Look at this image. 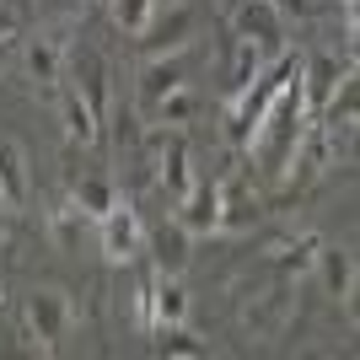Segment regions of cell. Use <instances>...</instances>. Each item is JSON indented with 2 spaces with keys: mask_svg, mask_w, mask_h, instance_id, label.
Wrapping results in <instances>:
<instances>
[{
  "mask_svg": "<svg viewBox=\"0 0 360 360\" xmlns=\"http://www.w3.org/2000/svg\"><path fill=\"white\" fill-rule=\"evenodd\" d=\"M345 75H349V65H339V54H307V60H301V97H307V113H323Z\"/></svg>",
  "mask_w": 360,
  "mask_h": 360,
  "instance_id": "8",
  "label": "cell"
},
{
  "mask_svg": "<svg viewBox=\"0 0 360 360\" xmlns=\"http://www.w3.org/2000/svg\"><path fill=\"white\" fill-rule=\"evenodd\" d=\"M0 194L11 199V205L27 199V156H22V146H11V140H0Z\"/></svg>",
  "mask_w": 360,
  "mask_h": 360,
  "instance_id": "16",
  "label": "cell"
},
{
  "mask_svg": "<svg viewBox=\"0 0 360 360\" xmlns=\"http://www.w3.org/2000/svg\"><path fill=\"white\" fill-rule=\"evenodd\" d=\"M27 75H32V81H38L44 91L60 81V49L49 44V38H38V44L27 49Z\"/></svg>",
  "mask_w": 360,
  "mask_h": 360,
  "instance_id": "20",
  "label": "cell"
},
{
  "mask_svg": "<svg viewBox=\"0 0 360 360\" xmlns=\"http://www.w3.org/2000/svg\"><path fill=\"white\" fill-rule=\"evenodd\" d=\"M75 312H70V296H65L60 285H38L27 296V333H32V349L38 355H54L60 349V339L70 333Z\"/></svg>",
  "mask_w": 360,
  "mask_h": 360,
  "instance_id": "3",
  "label": "cell"
},
{
  "mask_svg": "<svg viewBox=\"0 0 360 360\" xmlns=\"http://www.w3.org/2000/svg\"><path fill=\"white\" fill-rule=\"evenodd\" d=\"M231 32L242 44H253L258 54H285V11H280V0H242L231 11Z\"/></svg>",
  "mask_w": 360,
  "mask_h": 360,
  "instance_id": "4",
  "label": "cell"
},
{
  "mask_svg": "<svg viewBox=\"0 0 360 360\" xmlns=\"http://www.w3.org/2000/svg\"><path fill=\"white\" fill-rule=\"evenodd\" d=\"M6 215H11V199L0 194V237H6Z\"/></svg>",
  "mask_w": 360,
  "mask_h": 360,
  "instance_id": "25",
  "label": "cell"
},
{
  "mask_svg": "<svg viewBox=\"0 0 360 360\" xmlns=\"http://www.w3.org/2000/svg\"><path fill=\"white\" fill-rule=\"evenodd\" d=\"M172 221H178L188 237L221 231V188H215V183H188V194L178 199V215H172Z\"/></svg>",
  "mask_w": 360,
  "mask_h": 360,
  "instance_id": "7",
  "label": "cell"
},
{
  "mask_svg": "<svg viewBox=\"0 0 360 360\" xmlns=\"http://www.w3.org/2000/svg\"><path fill=\"white\" fill-rule=\"evenodd\" d=\"M97 231H103V258L113 269H124V264H135V258L146 253V231H140V215L129 210V205H113V210L97 221Z\"/></svg>",
  "mask_w": 360,
  "mask_h": 360,
  "instance_id": "6",
  "label": "cell"
},
{
  "mask_svg": "<svg viewBox=\"0 0 360 360\" xmlns=\"http://www.w3.org/2000/svg\"><path fill=\"white\" fill-rule=\"evenodd\" d=\"M150 333H156V355H172V360H199L205 355V345H199L183 323H162V328H150Z\"/></svg>",
  "mask_w": 360,
  "mask_h": 360,
  "instance_id": "17",
  "label": "cell"
},
{
  "mask_svg": "<svg viewBox=\"0 0 360 360\" xmlns=\"http://www.w3.org/2000/svg\"><path fill=\"white\" fill-rule=\"evenodd\" d=\"M156 6H167V0H156Z\"/></svg>",
  "mask_w": 360,
  "mask_h": 360,
  "instance_id": "28",
  "label": "cell"
},
{
  "mask_svg": "<svg viewBox=\"0 0 360 360\" xmlns=\"http://www.w3.org/2000/svg\"><path fill=\"white\" fill-rule=\"evenodd\" d=\"M194 38V6H183V0H167L156 11L146 16V27H140V54L146 60H162V54H183Z\"/></svg>",
  "mask_w": 360,
  "mask_h": 360,
  "instance_id": "2",
  "label": "cell"
},
{
  "mask_svg": "<svg viewBox=\"0 0 360 360\" xmlns=\"http://www.w3.org/2000/svg\"><path fill=\"white\" fill-rule=\"evenodd\" d=\"M317 274H323V285H328V296H339L349 307L355 301V253L349 248H323L317 242Z\"/></svg>",
  "mask_w": 360,
  "mask_h": 360,
  "instance_id": "10",
  "label": "cell"
},
{
  "mask_svg": "<svg viewBox=\"0 0 360 360\" xmlns=\"http://www.w3.org/2000/svg\"><path fill=\"white\" fill-rule=\"evenodd\" d=\"M81 226H86V215L75 210V205H60V210H54V242H60L65 253L81 248Z\"/></svg>",
  "mask_w": 360,
  "mask_h": 360,
  "instance_id": "21",
  "label": "cell"
},
{
  "mask_svg": "<svg viewBox=\"0 0 360 360\" xmlns=\"http://www.w3.org/2000/svg\"><path fill=\"white\" fill-rule=\"evenodd\" d=\"M188 231H183L178 221H162L156 231L146 237V253H150V264H156V274H167V280H178L183 269H188Z\"/></svg>",
  "mask_w": 360,
  "mask_h": 360,
  "instance_id": "9",
  "label": "cell"
},
{
  "mask_svg": "<svg viewBox=\"0 0 360 360\" xmlns=\"http://www.w3.org/2000/svg\"><path fill=\"white\" fill-rule=\"evenodd\" d=\"M0 301H6V285H0Z\"/></svg>",
  "mask_w": 360,
  "mask_h": 360,
  "instance_id": "27",
  "label": "cell"
},
{
  "mask_svg": "<svg viewBox=\"0 0 360 360\" xmlns=\"http://www.w3.org/2000/svg\"><path fill=\"white\" fill-rule=\"evenodd\" d=\"M183 317H188V290H183L178 280L156 274V280H150V328H162V323H183Z\"/></svg>",
  "mask_w": 360,
  "mask_h": 360,
  "instance_id": "14",
  "label": "cell"
},
{
  "mask_svg": "<svg viewBox=\"0 0 360 360\" xmlns=\"http://www.w3.org/2000/svg\"><path fill=\"white\" fill-rule=\"evenodd\" d=\"M264 60H269V54H258L253 44H242V38H237V49H231V70H226V97H237V91L264 70Z\"/></svg>",
  "mask_w": 360,
  "mask_h": 360,
  "instance_id": "18",
  "label": "cell"
},
{
  "mask_svg": "<svg viewBox=\"0 0 360 360\" xmlns=\"http://www.w3.org/2000/svg\"><path fill=\"white\" fill-rule=\"evenodd\" d=\"M0 38H16V11L0 0Z\"/></svg>",
  "mask_w": 360,
  "mask_h": 360,
  "instance_id": "24",
  "label": "cell"
},
{
  "mask_svg": "<svg viewBox=\"0 0 360 360\" xmlns=\"http://www.w3.org/2000/svg\"><path fill=\"white\" fill-rule=\"evenodd\" d=\"M156 108H162V124H172V129H178L183 119H194V97H188L183 86H178V91H167Z\"/></svg>",
  "mask_w": 360,
  "mask_h": 360,
  "instance_id": "23",
  "label": "cell"
},
{
  "mask_svg": "<svg viewBox=\"0 0 360 360\" xmlns=\"http://www.w3.org/2000/svg\"><path fill=\"white\" fill-rule=\"evenodd\" d=\"M215 188H221V226H253L258 221V194L248 188L242 172H231V178L215 183Z\"/></svg>",
  "mask_w": 360,
  "mask_h": 360,
  "instance_id": "11",
  "label": "cell"
},
{
  "mask_svg": "<svg viewBox=\"0 0 360 360\" xmlns=\"http://www.w3.org/2000/svg\"><path fill=\"white\" fill-rule=\"evenodd\" d=\"M150 11H156V0H113V22H119L124 32H140Z\"/></svg>",
  "mask_w": 360,
  "mask_h": 360,
  "instance_id": "22",
  "label": "cell"
},
{
  "mask_svg": "<svg viewBox=\"0 0 360 360\" xmlns=\"http://www.w3.org/2000/svg\"><path fill=\"white\" fill-rule=\"evenodd\" d=\"M285 312H290V285L280 280L274 290H264V296H253L248 307H242V323H248L253 333H274Z\"/></svg>",
  "mask_w": 360,
  "mask_h": 360,
  "instance_id": "12",
  "label": "cell"
},
{
  "mask_svg": "<svg viewBox=\"0 0 360 360\" xmlns=\"http://www.w3.org/2000/svg\"><path fill=\"white\" fill-rule=\"evenodd\" d=\"M301 60H290V54H274V65H264V70L248 81V86L231 97V113H226V135L237 140V146H248L253 140V129L264 124V113H269V103L280 97V86L290 81V70H296Z\"/></svg>",
  "mask_w": 360,
  "mask_h": 360,
  "instance_id": "1",
  "label": "cell"
},
{
  "mask_svg": "<svg viewBox=\"0 0 360 360\" xmlns=\"http://www.w3.org/2000/svg\"><path fill=\"white\" fill-rule=\"evenodd\" d=\"M60 113H65V135H70V140H81V146H86V140H97V119L86 113V103H81L70 86L60 91Z\"/></svg>",
  "mask_w": 360,
  "mask_h": 360,
  "instance_id": "19",
  "label": "cell"
},
{
  "mask_svg": "<svg viewBox=\"0 0 360 360\" xmlns=\"http://www.w3.org/2000/svg\"><path fill=\"white\" fill-rule=\"evenodd\" d=\"M6 60H11V38H0V70H6Z\"/></svg>",
  "mask_w": 360,
  "mask_h": 360,
  "instance_id": "26",
  "label": "cell"
},
{
  "mask_svg": "<svg viewBox=\"0 0 360 360\" xmlns=\"http://www.w3.org/2000/svg\"><path fill=\"white\" fill-rule=\"evenodd\" d=\"M65 86L86 103V113H91L97 124L108 119V65H103V54H97V49H86V44L70 49V60H65Z\"/></svg>",
  "mask_w": 360,
  "mask_h": 360,
  "instance_id": "5",
  "label": "cell"
},
{
  "mask_svg": "<svg viewBox=\"0 0 360 360\" xmlns=\"http://www.w3.org/2000/svg\"><path fill=\"white\" fill-rule=\"evenodd\" d=\"M70 205L86 215V221H103V215L119 205V194H113V183H108V178H97V172H91V178H75V183H70Z\"/></svg>",
  "mask_w": 360,
  "mask_h": 360,
  "instance_id": "15",
  "label": "cell"
},
{
  "mask_svg": "<svg viewBox=\"0 0 360 360\" xmlns=\"http://www.w3.org/2000/svg\"><path fill=\"white\" fill-rule=\"evenodd\" d=\"M178 86H183V65L178 60H167V54H162V60L140 65V103H146V108H156L167 91H178Z\"/></svg>",
  "mask_w": 360,
  "mask_h": 360,
  "instance_id": "13",
  "label": "cell"
}]
</instances>
